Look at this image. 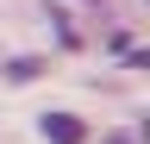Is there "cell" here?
Segmentation results:
<instances>
[{
    "label": "cell",
    "mask_w": 150,
    "mask_h": 144,
    "mask_svg": "<svg viewBox=\"0 0 150 144\" xmlns=\"http://www.w3.org/2000/svg\"><path fill=\"white\" fill-rule=\"evenodd\" d=\"M44 75V57H13L6 63V82H38Z\"/></svg>",
    "instance_id": "3957f363"
},
{
    "label": "cell",
    "mask_w": 150,
    "mask_h": 144,
    "mask_svg": "<svg viewBox=\"0 0 150 144\" xmlns=\"http://www.w3.org/2000/svg\"><path fill=\"white\" fill-rule=\"evenodd\" d=\"M38 132H44L50 144H88V119H81V113H44Z\"/></svg>",
    "instance_id": "6da1fadb"
},
{
    "label": "cell",
    "mask_w": 150,
    "mask_h": 144,
    "mask_svg": "<svg viewBox=\"0 0 150 144\" xmlns=\"http://www.w3.org/2000/svg\"><path fill=\"white\" fill-rule=\"evenodd\" d=\"M50 13V25H56V44H63V50H81V38H75V25H69V13L63 6H44Z\"/></svg>",
    "instance_id": "7a4b0ae2"
}]
</instances>
